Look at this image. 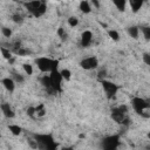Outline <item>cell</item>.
<instances>
[{
  "label": "cell",
  "instance_id": "4dcf8cb0",
  "mask_svg": "<svg viewBox=\"0 0 150 150\" xmlns=\"http://www.w3.org/2000/svg\"><path fill=\"white\" fill-rule=\"evenodd\" d=\"M1 32H3V35L6 36V38H11V35H12V31L10 28H7V27H4L1 29Z\"/></svg>",
  "mask_w": 150,
  "mask_h": 150
},
{
  "label": "cell",
  "instance_id": "ac0fdd59",
  "mask_svg": "<svg viewBox=\"0 0 150 150\" xmlns=\"http://www.w3.org/2000/svg\"><path fill=\"white\" fill-rule=\"evenodd\" d=\"M138 33H140V29H138L137 26H131V27L128 28V34L133 38V39H137Z\"/></svg>",
  "mask_w": 150,
  "mask_h": 150
},
{
  "label": "cell",
  "instance_id": "1f68e13d",
  "mask_svg": "<svg viewBox=\"0 0 150 150\" xmlns=\"http://www.w3.org/2000/svg\"><path fill=\"white\" fill-rule=\"evenodd\" d=\"M142 58H143V61L145 65H150V54L149 53H144Z\"/></svg>",
  "mask_w": 150,
  "mask_h": 150
},
{
  "label": "cell",
  "instance_id": "d6a6232c",
  "mask_svg": "<svg viewBox=\"0 0 150 150\" xmlns=\"http://www.w3.org/2000/svg\"><path fill=\"white\" fill-rule=\"evenodd\" d=\"M107 75V72H106V69H101L99 73H97V78H99V80L101 81V80H103L104 79V76Z\"/></svg>",
  "mask_w": 150,
  "mask_h": 150
},
{
  "label": "cell",
  "instance_id": "7a4b0ae2",
  "mask_svg": "<svg viewBox=\"0 0 150 150\" xmlns=\"http://www.w3.org/2000/svg\"><path fill=\"white\" fill-rule=\"evenodd\" d=\"M35 141L38 142V148L40 149H55L58 144H55L53 137L50 135H34Z\"/></svg>",
  "mask_w": 150,
  "mask_h": 150
},
{
  "label": "cell",
  "instance_id": "5b68a950",
  "mask_svg": "<svg viewBox=\"0 0 150 150\" xmlns=\"http://www.w3.org/2000/svg\"><path fill=\"white\" fill-rule=\"evenodd\" d=\"M119 143H120V136L112 135V136H108V137L103 138L101 145L106 150H112V149H116L119 147Z\"/></svg>",
  "mask_w": 150,
  "mask_h": 150
},
{
  "label": "cell",
  "instance_id": "d6986e66",
  "mask_svg": "<svg viewBox=\"0 0 150 150\" xmlns=\"http://www.w3.org/2000/svg\"><path fill=\"white\" fill-rule=\"evenodd\" d=\"M8 129H10V131L14 135V136H19L21 134V128L19 127V125H16V124H11V125H8Z\"/></svg>",
  "mask_w": 150,
  "mask_h": 150
},
{
  "label": "cell",
  "instance_id": "52a82bcc",
  "mask_svg": "<svg viewBox=\"0 0 150 150\" xmlns=\"http://www.w3.org/2000/svg\"><path fill=\"white\" fill-rule=\"evenodd\" d=\"M80 66H81V68H83L86 70L95 69L99 66V60L95 58V56H89V58H86L80 62Z\"/></svg>",
  "mask_w": 150,
  "mask_h": 150
},
{
  "label": "cell",
  "instance_id": "5bb4252c",
  "mask_svg": "<svg viewBox=\"0 0 150 150\" xmlns=\"http://www.w3.org/2000/svg\"><path fill=\"white\" fill-rule=\"evenodd\" d=\"M144 1H145V0H129L133 12H134V13H137V12L141 10V7H142V5H143Z\"/></svg>",
  "mask_w": 150,
  "mask_h": 150
},
{
  "label": "cell",
  "instance_id": "ba28073f",
  "mask_svg": "<svg viewBox=\"0 0 150 150\" xmlns=\"http://www.w3.org/2000/svg\"><path fill=\"white\" fill-rule=\"evenodd\" d=\"M124 115H125V114H124V112H122V111L119 109V107L111 109V119L114 120L116 123H119V124H121V122H122L123 119L125 117Z\"/></svg>",
  "mask_w": 150,
  "mask_h": 150
},
{
  "label": "cell",
  "instance_id": "8992f818",
  "mask_svg": "<svg viewBox=\"0 0 150 150\" xmlns=\"http://www.w3.org/2000/svg\"><path fill=\"white\" fill-rule=\"evenodd\" d=\"M49 79H50V82H52V86L53 88L55 89L56 93H60L61 91V82H62V76L58 69L55 70H52L50 72V75H49Z\"/></svg>",
  "mask_w": 150,
  "mask_h": 150
},
{
  "label": "cell",
  "instance_id": "6da1fadb",
  "mask_svg": "<svg viewBox=\"0 0 150 150\" xmlns=\"http://www.w3.org/2000/svg\"><path fill=\"white\" fill-rule=\"evenodd\" d=\"M35 62L38 65V68H39L42 73L55 70L59 67V60H53V59H49V58H39V59L35 60Z\"/></svg>",
  "mask_w": 150,
  "mask_h": 150
},
{
  "label": "cell",
  "instance_id": "e575fe53",
  "mask_svg": "<svg viewBox=\"0 0 150 150\" xmlns=\"http://www.w3.org/2000/svg\"><path fill=\"white\" fill-rule=\"evenodd\" d=\"M119 109H120L122 112H124V114H125V112H128V107H127V106H124V104L120 106V107H119Z\"/></svg>",
  "mask_w": 150,
  "mask_h": 150
},
{
  "label": "cell",
  "instance_id": "277c9868",
  "mask_svg": "<svg viewBox=\"0 0 150 150\" xmlns=\"http://www.w3.org/2000/svg\"><path fill=\"white\" fill-rule=\"evenodd\" d=\"M101 85H102V87H103V89H104V91H106V94H107V97H108L109 100L114 97L116 94H117L119 89H120V87H119L117 85L112 83V82H110V81H107V80H104V79L101 80Z\"/></svg>",
  "mask_w": 150,
  "mask_h": 150
},
{
  "label": "cell",
  "instance_id": "44dd1931",
  "mask_svg": "<svg viewBox=\"0 0 150 150\" xmlns=\"http://www.w3.org/2000/svg\"><path fill=\"white\" fill-rule=\"evenodd\" d=\"M15 55H19V56H25V55H28L31 52L28 50V49H25V48H22V47H20V48H18V49H14V50H12Z\"/></svg>",
  "mask_w": 150,
  "mask_h": 150
},
{
  "label": "cell",
  "instance_id": "8fae6325",
  "mask_svg": "<svg viewBox=\"0 0 150 150\" xmlns=\"http://www.w3.org/2000/svg\"><path fill=\"white\" fill-rule=\"evenodd\" d=\"M0 108H1V111H3V114L5 115V117H7V119H13V117L15 116V114H14L13 109L11 108L10 103H3L1 106H0Z\"/></svg>",
  "mask_w": 150,
  "mask_h": 150
},
{
  "label": "cell",
  "instance_id": "7402d4cb",
  "mask_svg": "<svg viewBox=\"0 0 150 150\" xmlns=\"http://www.w3.org/2000/svg\"><path fill=\"white\" fill-rule=\"evenodd\" d=\"M108 35H109L110 39L114 40V41H119L120 40V34L116 31H114V29H109L108 31Z\"/></svg>",
  "mask_w": 150,
  "mask_h": 150
},
{
  "label": "cell",
  "instance_id": "83f0119b",
  "mask_svg": "<svg viewBox=\"0 0 150 150\" xmlns=\"http://www.w3.org/2000/svg\"><path fill=\"white\" fill-rule=\"evenodd\" d=\"M12 20H13L15 24H22L24 19H22V16H21L20 14H14V15H12Z\"/></svg>",
  "mask_w": 150,
  "mask_h": 150
},
{
  "label": "cell",
  "instance_id": "e0dca14e",
  "mask_svg": "<svg viewBox=\"0 0 150 150\" xmlns=\"http://www.w3.org/2000/svg\"><path fill=\"white\" fill-rule=\"evenodd\" d=\"M46 10H47L46 4H45L44 1H41L40 6L36 8V11H35V13H34L33 15H34V16H36V18H39V16H41V15H44V14L46 13Z\"/></svg>",
  "mask_w": 150,
  "mask_h": 150
},
{
  "label": "cell",
  "instance_id": "d4e9b609",
  "mask_svg": "<svg viewBox=\"0 0 150 150\" xmlns=\"http://www.w3.org/2000/svg\"><path fill=\"white\" fill-rule=\"evenodd\" d=\"M68 25L72 27H75L79 25V19L76 16H69L68 18Z\"/></svg>",
  "mask_w": 150,
  "mask_h": 150
},
{
  "label": "cell",
  "instance_id": "d590c367",
  "mask_svg": "<svg viewBox=\"0 0 150 150\" xmlns=\"http://www.w3.org/2000/svg\"><path fill=\"white\" fill-rule=\"evenodd\" d=\"M91 4L95 6L96 8H100V3H99V0H91Z\"/></svg>",
  "mask_w": 150,
  "mask_h": 150
},
{
  "label": "cell",
  "instance_id": "8d00e7d4",
  "mask_svg": "<svg viewBox=\"0 0 150 150\" xmlns=\"http://www.w3.org/2000/svg\"><path fill=\"white\" fill-rule=\"evenodd\" d=\"M83 137H86V135H83V134H81V135H80V138H83Z\"/></svg>",
  "mask_w": 150,
  "mask_h": 150
},
{
  "label": "cell",
  "instance_id": "4fadbf2b",
  "mask_svg": "<svg viewBox=\"0 0 150 150\" xmlns=\"http://www.w3.org/2000/svg\"><path fill=\"white\" fill-rule=\"evenodd\" d=\"M1 83H3V86L5 87V89L8 90L10 93H13V91H14V89H15V82H14L13 79H11V78H5V79L1 80Z\"/></svg>",
  "mask_w": 150,
  "mask_h": 150
},
{
  "label": "cell",
  "instance_id": "7c38bea8",
  "mask_svg": "<svg viewBox=\"0 0 150 150\" xmlns=\"http://www.w3.org/2000/svg\"><path fill=\"white\" fill-rule=\"evenodd\" d=\"M41 83H42V86L47 89V91L49 93V94H52V95H55L56 94V91H55V89L53 88V86H52V82H50V79H49V76H44L42 79H41Z\"/></svg>",
  "mask_w": 150,
  "mask_h": 150
},
{
  "label": "cell",
  "instance_id": "2e32d148",
  "mask_svg": "<svg viewBox=\"0 0 150 150\" xmlns=\"http://www.w3.org/2000/svg\"><path fill=\"white\" fill-rule=\"evenodd\" d=\"M112 4L116 6V8L120 12H124L125 11V4H127V0H111Z\"/></svg>",
  "mask_w": 150,
  "mask_h": 150
},
{
  "label": "cell",
  "instance_id": "484cf974",
  "mask_svg": "<svg viewBox=\"0 0 150 150\" xmlns=\"http://www.w3.org/2000/svg\"><path fill=\"white\" fill-rule=\"evenodd\" d=\"M141 31L143 32L144 34V38H145V40H150V27L148 26H144V27H141Z\"/></svg>",
  "mask_w": 150,
  "mask_h": 150
},
{
  "label": "cell",
  "instance_id": "603a6c76",
  "mask_svg": "<svg viewBox=\"0 0 150 150\" xmlns=\"http://www.w3.org/2000/svg\"><path fill=\"white\" fill-rule=\"evenodd\" d=\"M0 50L3 53V56L6 60H10L12 58V52L10 50V48H5V47H0Z\"/></svg>",
  "mask_w": 150,
  "mask_h": 150
},
{
  "label": "cell",
  "instance_id": "836d02e7",
  "mask_svg": "<svg viewBox=\"0 0 150 150\" xmlns=\"http://www.w3.org/2000/svg\"><path fill=\"white\" fill-rule=\"evenodd\" d=\"M58 35H59L60 38H62L63 40H65L66 38H67V35H66V33H65V29H63L62 27H60V28L58 29Z\"/></svg>",
  "mask_w": 150,
  "mask_h": 150
},
{
  "label": "cell",
  "instance_id": "74e56055",
  "mask_svg": "<svg viewBox=\"0 0 150 150\" xmlns=\"http://www.w3.org/2000/svg\"><path fill=\"white\" fill-rule=\"evenodd\" d=\"M56 1H60V0H56Z\"/></svg>",
  "mask_w": 150,
  "mask_h": 150
},
{
  "label": "cell",
  "instance_id": "cb8c5ba5",
  "mask_svg": "<svg viewBox=\"0 0 150 150\" xmlns=\"http://www.w3.org/2000/svg\"><path fill=\"white\" fill-rule=\"evenodd\" d=\"M60 74H61V76H62V79H65L66 81H69L70 80V78H72V72L69 70V69H62L61 72H60Z\"/></svg>",
  "mask_w": 150,
  "mask_h": 150
},
{
  "label": "cell",
  "instance_id": "3957f363",
  "mask_svg": "<svg viewBox=\"0 0 150 150\" xmlns=\"http://www.w3.org/2000/svg\"><path fill=\"white\" fill-rule=\"evenodd\" d=\"M131 106H133L134 110L137 112L138 115H141L145 109H149V108H150L149 101H148V100H144V99H141V97H134L133 100H131Z\"/></svg>",
  "mask_w": 150,
  "mask_h": 150
},
{
  "label": "cell",
  "instance_id": "9c48e42d",
  "mask_svg": "<svg viewBox=\"0 0 150 150\" xmlns=\"http://www.w3.org/2000/svg\"><path fill=\"white\" fill-rule=\"evenodd\" d=\"M91 40H93V33L90 31H85L81 35V46L88 47L91 44Z\"/></svg>",
  "mask_w": 150,
  "mask_h": 150
},
{
  "label": "cell",
  "instance_id": "30bf717a",
  "mask_svg": "<svg viewBox=\"0 0 150 150\" xmlns=\"http://www.w3.org/2000/svg\"><path fill=\"white\" fill-rule=\"evenodd\" d=\"M40 4H41V0H32V1L25 3V4H24V6L27 8V11H28L29 13L34 14V13H35V11H36V8L40 6Z\"/></svg>",
  "mask_w": 150,
  "mask_h": 150
},
{
  "label": "cell",
  "instance_id": "4316f807",
  "mask_svg": "<svg viewBox=\"0 0 150 150\" xmlns=\"http://www.w3.org/2000/svg\"><path fill=\"white\" fill-rule=\"evenodd\" d=\"M22 68H24V70H25V73H26L27 75H32V74H33V67H32L29 63L22 65Z\"/></svg>",
  "mask_w": 150,
  "mask_h": 150
},
{
  "label": "cell",
  "instance_id": "f1b7e54d",
  "mask_svg": "<svg viewBox=\"0 0 150 150\" xmlns=\"http://www.w3.org/2000/svg\"><path fill=\"white\" fill-rule=\"evenodd\" d=\"M13 80H14V82L22 83V82H24V76H22V75H20V74L14 73V74H13Z\"/></svg>",
  "mask_w": 150,
  "mask_h": 150
},
{
  "label": "cell",
  "instance_id": "9a60e30c",
  "mask_svg": "<svg viewBox=\"0 0 150 150\" xmlns=\"http://www.w3.org/2000/svg\"><path fill=\"white\" fill-rule=\"evenodd\" d=\"M80 11L85 14H89L91 12V7L89 5V1H87V0H82V1L80 3Z\"/></svg>",
  "mask_w": 150,
  "mask_h": 150
},
{
  "label": "cell",
  "instance_id": "ffe728a7",
  "mask_svg": "<svg viewBox=\"0 0 150 150\" xmlns=\"http://www.w3.org/2000/svg\"><path fill=\"white\" fill-rule=\"evenodd\" d=\"M35 112H36V116L38 117H42L46 115V109H45V106L41 103L38 107H35Z\"/></svg>",
  "mask_w": 150,
  "mask_h": 150
},
{
  "label": "cell",
  "instance_id": "f546056e",
  "mask_svg": "<svg viewBox=\"0 0 150 150\" xmlns=\"http://www.w3.org/2000/svg\"><path fill=\"white\" fill-rule=\"evenodd\" d=\"M27 115H28L29 117H32V119L35 117V115H36V112H35V107H29V108L27 109Z\"/></svg>",
  "mask_w": 150,
  "mask_h": 150
}]
</instances>
